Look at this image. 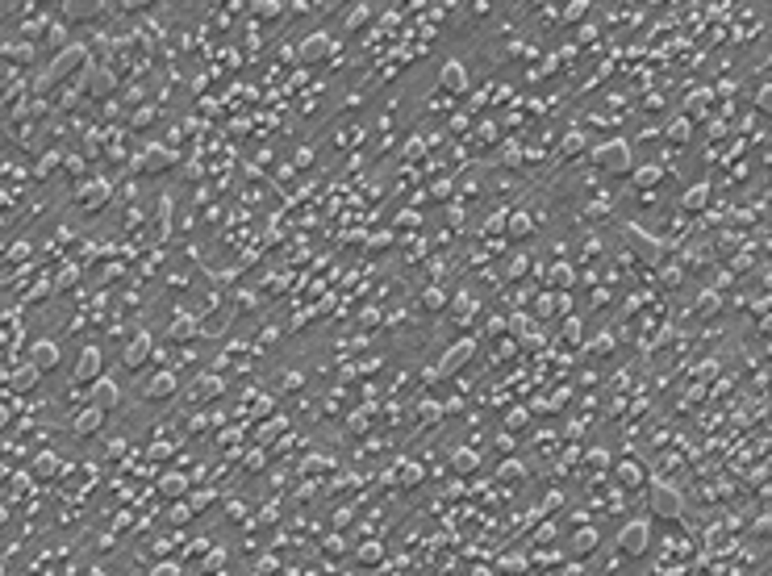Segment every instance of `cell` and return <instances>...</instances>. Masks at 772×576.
<instances>
[{"mask_svg": "<svg viewBox=\"0 0 772 576\" xmlns=\"http://www.w3.org/2000/svg\"><path fill=\"white\" fill-rule=\"evenodd\" d=\"M100 376V347H84L80 359H75V380H96Z\"/></svg>", "mask_w": 772, "mask_h": 576, "instance_id": "obj_12", "label": "cell"}, {"mask_svg": "<svg viewBox=\"0 0 772 576\" xmlns=\"http://www.w3.org/2000/svg\"><path fill=\"white\" fill-rule=\"evenodd\" d=\"M505 222H509V234H513V238H526V234L535 230V222H530L526 214H513V218H505Z\"/></svg>", "mask_w": 772, "mask_h": 576, "instance_id": "obj_27", "label": "cell"}, {"mask_svg": "<svg viewBox=\"0 0 772 576\" xmlns=\"http://www.w3.org/2000/svg\"><path fill=\"white\" fill-rule=\"evenodd\" d=\"M438 84H443V92H451V96L468 92V67H463L459 59H447L443 71H438Z\"/></svg>", "mask_w": 772, "mask_h": 576, "instance_id": "obj_8", "label": "cell"}, {"mask_svg": "<svg viewBox=\"0 0 772 576\" xmlns=\"http://www.w3.org/2000/svg\"><path fill=\"white\" fill-rule=\"evenodd\" d=\"M88 576H109V572H88Z\"/></svg>", "mask_w": 772, "mask_h": 576, "instance_id": "obj_47", "label": "cell"}, {"mask_svg": "<svg viewBox=\"0 0 772 576\" xmlns=\"http://www.w3.org/2000/svg\"><path fill=\"white\" fill-rule=\"evenodd\" d=\"M497 481H505V485H522V481H526V468H522L518 459H505V463L497 468Z\"/></svg>", "mask_w": 772, "mask_h": 576, "instance_id": "obj_22", "label": "cell"}, {"mask_svg": "<svg viewBox=\"0 0 772 576\" xmlns=\"http://www.w3.org/2000/svg\"><path fill=\"white\" fill-rule=\"evenodd\" d=\"M501 163H505V168H522V146L513 142V138L501 146Z\"/></svg>", "mask_w": 772, "mask_h": 576, "instance_id": "obj_28", "label": "cell"}, {"mask_svg": "<svg viewBox=\"0 0 772 576\" xmlns=\"http://www.w3.org/2000/svg\"><path fill=\"white\" fill-rule=\"evenodd\" d=\"M593 163H597L601 172L627 176V172H635V146H631L627 138H609V142L593 146Z\"/></svg>", "mask_w": 772, "mask_h": 576, "instance_id": "obj_1", "label": "cell"}, {"mask_svg": "<svg viewBox=\"0 0 772 576\" xmlns=\"http://www.w3.org/2000/svg\"><path fill=\"white\" fill-rule=\"evenodd\" d=\"M55 168H59V154H46V159L38 163V180H46V176L55 172Z\"/></svg>", "mask_w": 772, "mask_h": 576, "instance_id": "obj_37", "label": "cell"}, {"mask_svg": "<svg viewBox=\"0 0 772 576\" xmlns=\"http://www.w3.org/2000/svg\"><path fill=\"white\" fill-rule=\"evenodd\" d=\"M647 539H651L647 522H631V527H622V535H618V547H622L627 555H643V551H647Z\"/></svg>", "mask_w": 772, "mask_h": 576, "instance_id": "obj_7", "label": "cell"}, {"mask_svg": "<svg viewBox=\"0 0 772 576\" xmlns=\"http://www.w3.org/2000/svg\"><path fill=\"white\" fill-rule=\"evenodd\" d=\"M659 180H664V172H659L655 163H647V168H639V172H635V188H655Z\"/></svg>", "mask_w": 772, "mask_h": 576, "instance_id": "obj_24", "label": "cell"}, {"mask_svg": "<svg viewBox=\"0 0 772 576\" xmlns=\"http://www.w3.org/2000/svg\"><path fill=\"white\" fill-rule=\"evenodd\" d=\"M705 200H710V184L701 180V184H693V188L685 192L681 205H685V214H697V209H705Z\"/></svg>", "mask_w": 772, "mask_h": 576, "instance_id": "obj_21", "label": "cell"}, {"mask_svg": "<svg viewBox=\"0 0 772 576\" xmlns=\"http://www.w3.org/2000/svg\"><path fill=\"white\" fill-rule=\"evenodd\" d=\"M9 59H17V63H25L30 59V50H21V42H9V50H5Z\"/></svg>", "mask_w": 772, "mask_h": 576, "instance_id": "obj_40", "label": "cell"}, {"mask_svg": "<svg viewBox=\"0 0 772 576\" xmlns=\"http://www.w3.org/2000/svg\"><path fill=\"white\" fill-rule=\"evenodd\" d=\"M451 468H455L459 476H468V472H476V468H480V455H476V451H468V447H459V451L451 455Z\"/></svg>", "mask_w": 772, "mask_h": 576, "instance_id": "obj_19", "label": "cell"}, {"mask_svg": "<svg viewBox=\"0 0 772 576\" xmlns=\"http://www.w3.org/2000/svg\"><path fill=\"white\" fill-rule=\"evenodd\" d=\"M88 63V55H84V46H67V50H59V59H55V67H50L46 71V80L50 84H55L63 71H71V67H84Z\"/></svg>", "mask_w": 772, "mask_h": 576, "instance_id": "obj_9", "label": "cell"}, {"mask_svg": "<svg viewBox=\"0 0 772 576\" xmlns=\"http://www.w3.org/2000/svg\"><path fill=\"white\" fill-rule=\"evenodd\" d=\"M121 451H126V439H113V443H109V455H113V459H117V455H121Z\"/></svg>", "mask_w": 772, "mask_h": 576, "instance_id": "obj_46", "label": "cell"}, {"mask_svg": "<svg viewBox=\"0 0 772 576\" xmlns=\"http://www.w3.org/2000/svg\"><path fill=\"white\" fill-rule=\"evenodd\" d=\"M563 154H568V159H576V154L585 150V134L581 130H568V134H563V146H559Z\"/></svg>", "mask_w": 772, "mask_h": 576, "instance_id": "obj_26", "label": "cell"}, {"mask_svg": "<svg viewBox=\"0 0 772 576\" xmlns=\"http://www.w3.org/2000/svg\"><path fill=\"white\" fill-rule=\"evenodd\" d=\"M38 376H42V372L34 368V363H25V368H17V372H13V389H17V393H25V389H34V384H38Z\"/></svg>", "mask_w": 772, "mask_h": 576, "instance_id": "obj_23", "label": "cell"}, {"mask_svg": "<svg viewBox=\"0 0 772 576\" xmlns=\"http://www.w3.org/2000/svg\"><path fill=\"white\" fill-rule=\"evenodd\" d=\"M551 276H555V284H572V268H555Z\"/></svg>", "mask_w": 772, "mask_h": 576, "instance_id": "obj_42", "label": "cell"}, {"mask_svg": "<svg viewBox=\"0 0 772 576\" xmlns=\"http://www.w3.org/2000/svg\"><path fill=\"white\" fill-rule=\"evenodd\" d=\"M651 509H655L659 518H681L685 501H681V493L668 485V481H655V485H651Z\"/></svg>", "mask_w": 772, "mask_h": 576, "instance_id": "obj_3", "label": "cell"}, {"mask_svg": "<svg viewBox=\"0 0 772 576\" xmlns=\"http://www.w3.org/2000/svg\"><path fill=\"white\" fill-rule=\"evenodd\" d=\"M505 426H509V430H518V426H526V409H513V413L505 417Z\"/></svg>", "mask_w": 772, "mask_h": 576, "instance_id": "obj_39", "label": "cell"}, {"mask_svg": "<svg viewBox=\"0 0 772 576\" xmlns=\"http://www.w3.org/2000/svg\"><path fill=\"white\" fill-rule=\"evenodd\" d=\"M718 305H723V301H718V292H710V288H705V292L697 297V309H701V313H714Z\"/></svg>", "mask_w": 772, "mask_h": 576, "instance_id": "obj_35", "label": "cell"}, {"mask_svg": "<svg viewBox=\"0 0 772 576\" xmlns=\"http://www.w3.org/2000/svg\"><path fill=\"white\" fill-rule=\"evenodd\" d=\"M192 334H196V322H192V318H180V322H172V330H167L172 343H188Z\"/></svg>", "mask_w": 772, "mask_h": 576, "instance_id": "obj_25", "label": "cell"}, {"mask_svg": "<svg viewBox=\"0 0 772 576\" xmlns=\"http://www.w3.org/2000/svg\"><path fill=\"white\" fill-rule=\"evenodd\" d=\"M609 347H613V338H609V334H601V338L593 343V351H609Z\"/></svg>", "mask_w": 772, "mask_h": 576, "instance_id": "obj_45", "label": "cell"}, {"mask_svg": "<svg viewBox=\"0 0 772 576\" xmlns=\"http://www.w3.org/2000/svg\"><path fill=\"white\" fill-rule=\"evenodd\" d=\"M167 163H172V154H167L163 146H146V154L134 163V172H163Z\"/></svg>", "mask_w": 772, "mask_h": 576, "instance_id": "obj_16", "label": "cell"}, {"mask_svg": "<svg viewBox=\"0 0 772 576\" xmlns=\"http://www.w3.org/2000/svg\"><path fill=\"white\" fill-rule=\"evenodd\" d=\"M154 576H180V568H176V564H163V568H154Z\"/></svg>", "mask_w": 772, "mask_h": 576, "instance_id": "obj_44", "label": "cell"}, {"mask_svg": "<svg viewBox=\"0 0 772 576\" xmlns=\"http://www.w3.org/2000/svg\"><path fill=\"white\" fill-rule=\"evenodd\" d=\"M618 472H622V481H627V485H643V468H639V463H622Z\"/></svg>", "mask_w": 772, "mask_h": 576, "instance_id": "obj_33", "label": "cell"}, {"mask_svg": "<svg viewBox=\"0 0 772 576\" xmlns=\"http://www.w3.org/2000/svg\"><path fill=\"white\" fill-rule=\"evenodd\" d=\"M563 338L576 343V338H581V322H568V326H563Z\"/></svg>", "mask_w": 772, "mask_h": 576, "instance_id": "obj_43", "label": "cell"}, {"mask_svg": "<svg viewBox=\"0 0 772 576\" xmlns=\"http://www.w3.org/2000/svg\"><path fill=\"white\" fill-rule=\"evenodd\" d=\"M30 363H34L38 372H50V368H59V347L50 343V338L34 343V351H30Z\"/></svg>", "mask_w": 772, "mask_h": 576, "instance_id": "obj_11", "label": "cell"}, {"mask_svg": "<svg viewBox=\"0 0 772 576\" xmlns=\"http://www.w3.org/2000/svg\"><path fill=\"white\" fill-rule=\"evenodd\" d=\"M472 355H476V343H472V338H459V343H455V351H451V355L438 363V372H434V376H451V372L459 368V363H463V359H472Z\"/></svg>", "mask_w": 772, "mask_h": 576, "instance_id": "obj_13", "label": "cell"}, {"mask_svg": "<svg viewBox=\"0 0 772 576\" xmlns=\"http://www.w3.org/2000/svg\"><path fill=\"white\" fill-rule=\"evenodd\" d=\"M109 196H113L109 180H84V184L75 188V205H80V209H88V214H96V209L105 205Z\"/></svg>", "mask_w": 772, "mask_h": 576, "instance_id": "obj_5", "label": "cell"}, {"mask_svg": "<svg viewBox=\"0 0 772 576\" xmlns=\"http://www.w3.org/2000/svg\"><path fill=\"white\" fill-rule=\"evenodd\" d=\"M172 393H176V376H172V372H154V376L142 384V397H146V401H167Z\"/></svg>", "mask_w": 772, "mask_h": 576, "instance_id": "obj_10", "label": "cell"}, {"mask_svg": "<svg viewBox=\"0 0 772 576\" xmlns=\"http://www.w3.org/2000/svg\"><path fill=\"white\" fill-rule=\"evenodd\" d=\"M55 472H59V459H55V455H38V459H34V476L46 481V476H55Z\"/></svg>", "mask_w": 772, "mask_h": 576, "instance_id": "obj_29", "label": "cell"}, {"mask_svg": "<svg viewBox=\"0 0 772 576\" xmlns=\"http://www.w3.org/2000/svg\"><path fill=\"white\" fill-rule=\"evenodd\" d=\"M163 493H184V476H163Z\"/></svg>", "mask_w": 772, "mask_h": 576, "instance_id": "obj_38", "label": "cell"}, {"mask_svg": "<svg viewBox=\"0 0 772 576\" xmlns=\"http://www.w3.org/2000/svg\"><path fill=\"white\" fill-rule=\"evenodd\" d=\"M296 55H301V63H326L330 55H334V38L330 34H309V38H301V46H296Z\"/></svg>", "mask_w": 772, "mask_h": 576, "instance_id": "obj_4", "label": "cell"}, {"mask_svg": "<svg viewBox=\"0 0 772 576\" xmlns=\"http://www.w3.org/2000/svg\"><path fill=\"white\" fill-rule=\"evenodd\" d=\"M146 355H150V334H134L126 343V351H121V363H126V368H142Z\"/></svg>", "mask_w": 772, "mask_h": 576, "instance_id": "obj_14", "label": "cell"}, {"mask_svg": "<svg viewBox=\"0 0 772 576\" xmlns=\"http://www.w3.org/2000/svg\"><path fill=\"white\" fill-rule=\"evenodd\" d=\"M597 543H601V535H597V531H581V535L568 543V551L585 560V555H593V551H597Z\"/></svg>", "mask_w": 772, "mask_h": 576, "instance_id": "obj_20", "label": "cell"}, {"mask_svg": "<svg viewBox=\"0 0 772 576\" xmlns=\"http://www.w3.org/2000/svg\"><path fill=\"white\" fill-rule=\"evenodd\" d=\"M631 242L639 246V255L647 259V264H659V255H664V251H659V242H655V238H647L643 230H631Z\"/></svg>", "mask_w": 772, "mask_h": 576, "instance_id": "obj_18", "label": "cell"}, {"mask_svg": "<svg viewBox=\"0 0 772 576\" xmlns=\"http://www.w3.org/2000/svg\"><path fill=\"white\" fill-rule=\"evenodd\" d=\"M368 17H372V9H368V5H355V9L347 13V30H359V25H364Z\"/></svg>", "mask_w": 772, "mask_h": 576, "instance_id": "obj_31", "label": "cell"}, {"mask_svg": "<svg viewBox=\"0 0 772 576\" xmlns=\"http://www.w3.org/2000/svg\"><path fill=\"white\" fill-rule=\"evenodd\" d=\"M213 393H222V380H213V376L204 380V384H196V389H192V397H196V401H204V397H213Z\"/></svg>", "mask_w": 772, "mask_h": 576, "instance_id": "obj_32", "label": "cell"}, {"mask_svg": "<svg viewBox=\"0 0 772 576\" xmlns=\"http://www.w3.org/2000/svg\"><path fill=\"white\" fill-rule=\"evenodd\" d=\"M664 138L672 142V146H685V142L693 138V126H689V117H672V122L664 126Z\"/></svg>", "mask_w": 772, "mask_h": 576, "instance_id": "obj_17", "label": "cell"}, {"mask_svg": "<svg viewBox=\"0 0 772 576\" xmlns=\"http://www.w3.org/2000/svg\"><path fill=\"white\" fill-rule=\"evenodd\" d=\"M422 305H426V309H434V313H438V309H443V305H447V292H443V288H426V292H422Z\"/></svg>", "mask_w": 772, "mask_h": 576, "instance_id": "obj_30", "label": "cell"}, {"mask_svg": "<svg viewBox=\"0 0 772 576\" xmlns=\"http://www.w3.org/2000/svg\"><path fill=\"white\" fill-rule=\"evenodd\" d=\"M589 13V5H585V0H576V5H568V9H563V21H581Z\"/></svg>", "mask_w": 772, "mask_h": 576, "instance_id": "obj_36", "label": "cell"}, {"mask_svg": "<svg viewBox=\"0 0 772 576\" xmlns=\"http://www.w3.org/2000/svg\"><path fill=\"white\" fill-rule=\"evenodd\" d=\"M501 568H505V572H522L526 560H522V555H509V560H501Z\"/></svg>", "mask_w": 772, "mask_h": 576, "instance_id": "obj_41", "label": "cell"}, {"mask_svg": "<svg viewBox=\"0 0 772 576\" xmlns=\"http://www.w3.org/2000/svg\"><path fill=\"white\" fill-rule=\"evenodd\" d=\"M117 88V76L109 71V67H100V63H84V71H80V92H88V96H109Z\"/></svg>", "mask_w": 772, "mask_h": 576, "instance_id": "obj_2", "label": "cell"}, {"mask_svg": "<svg viewBox=\"0 0 772 576\" xmlns=\"http://www.w3.org/2000/svg\"><path fill=\"white\" fill-rule=\"evenodd\" d=\"M100 422H105V413H100L96 405H84V409L75 413V422H71V430H75V435L84 439V435H96V430H100Z\"/></svg>", "mask_w": 772, "mask_h": 576, "instance_id": "obj_15", "label": "cell"}, {"mask_svg": "<svg viewBox=\"0 0 772 576\" xmlns=\"http://www.w3.org/2000/svg\"><path fill=\"white\" fill-rule=\"evenodd\" d=\"M88 397H92V405H96L100 413H113V409H117V401H121V389H117L113 380H105V376H96Z\"/></svg>", "mask_w": 772, "mask_h": 576, "instance_id": "obj_6", "label": "cell"}, {"mask_svg": "<svg viewBox=\"0 0 772 576\" xmlns=\"http://www.w3.org/2000/svg\"><path fill=\"white\" fill-rule=\"evenodd\" d=\"M255 13H259L264 21H276V17L284 13V5H280V0H272V5H255Z\"/></svg>", "mask_w": 772, "mask_h": 576, "instance_id": "obj_34", "label": "cell"}]
</instances>
